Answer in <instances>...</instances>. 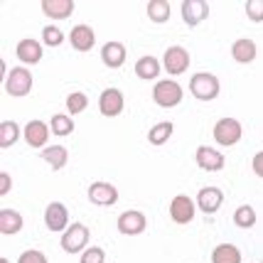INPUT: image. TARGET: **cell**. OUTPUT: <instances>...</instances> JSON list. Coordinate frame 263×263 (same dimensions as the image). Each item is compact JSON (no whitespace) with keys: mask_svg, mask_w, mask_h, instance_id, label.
I'll return each instance as SVG.
<instances>
[{"mask_svg":"<svg viewBox=\"0 0 263 263\" xmlns=\"http://www.w3.org/2000/svg\"><path fill=\"white\" fill-rule=\"evenodd\" d=\"M190 91L199 101H212V99H217V93H219V79L214 74L199 71V74H195L190 79Z\"/></svg>","mask_w":263,"mask_h":263,"instance_id":"1","label":"cell"},{"mask_svg":"<svg viewBox=\"0 0 263 263\" xmlns=\"http://www.w3.org/2000/svg\"><path fill=\"white\" fill-rule=\"evenodd\" d=\"M153 99L162 108H172V106H177V103L182 101V86L172 79L158 81L155 89H153Z\"/></svg>","mask_w":263,"mask_h":263,"instance_id":"2","label":"cell"},{"mask_svg":"<svg viewBox=\"0 0 263 263\" xmlns=\"http://www.w3.org/2000/svg\"><path fill=\"white\" fill-rule=\"evenodd\" d=\"M5 91L10 96H27L32 91V74L25 67H15L5 77Z\"/></svg>","mask_w":263,"mask_h":263,"instance_id":"3","label":"cell"},{"mask_svg":"<svg viewBox=\"0 0 263 263\" xmlns=\"http://www.w3.org/2000/svg\"><path fill=\"white\" fill-rule=\"evenodd\" d=\"M89 243V229L84 224H71L62 236V249L69 253H79Z\"/></svg>","mask_w":263,"mask_h":263,"instance_id":"4","label":"cell"},{"mask_svg":"<svg viewBox=\"0 0 263 263\" xmlns=\"http://www.w3.org/2000/svg\"><path fill=\"white\" fill-rule=\"evenodd\" d=\"M214 138L221 145H236L241 140V123L236 118H221L214 126Z\"/></svg>","mask_w":263,"mask_h":263,"instance_id":"5","label":"cell"},{"mask_svg":"<svg viewBox=\"0 0 263 263\" xmlns=\"http://www.w3.org/2000/svg\"><path fill=\"white\" fill-rule=\"evenodd\" d=\"M165 69L170 71L172 77H180L182 71H187V67H190V54H187V49L184 47H170L167 52H165Z\"/></svg>","mask_w":263,"mask_h":263,"instance_id":"6","label":"cell"},{"mask_svg":"<svg viewBox=\"0 0 263 263\" xmlns=\"http://www.w3.org/2000/svg\"><path fill=\"white\" fill-rule=\"evenodd\" d=\"M170 217L177 224H190L192 217H195V202L187 195H177L170 202Z\"/></svg>","mask_w":263,"mask_h":263,"instance_id":"7","label":"cell"},{"mask_svg":"<svg viewBox=\"0 0 263 263\" xmlns=\"http://www.w3.org/2000/svg\"><path fill=\"white\" fill-rule=\"evenodd\" d=\"M118 231H121V234H128V236L145 231V214L138 212V209H128V212H123V214L118 217Z\"/></svg>","mask_w":263,"mask_h":263,"instance_id":"8","label":"cell"},{"mask_svg":"<svg viewBox=\"0 0 263 263\" xmlns=\"http://www.w3.org/2000/svg\"><path fill=\"white\" fill-rule=\"evenodd\" d=\"M45 224L49 231H64L69 224V212L64 204H59V202H52V204L47 206L45 212Z\"/></svg>","mask_w":263,"mask_h":263,"instance_id":"9","label":"cell"},{"mask_svg":"<svg viewBox=\"0 0 263 263\" xmlns=\"http://www.w3.org/2000/svg\"><path fill=\"white\" fill-rule=\"evenodd\" d=\"M89 199L99 206H111L118 199V190L108 182H93L89 187Z\"/></svg>","mask_w":263,"mask_h":263,"instance_id":"10","label":"cell"},{"mask_svg":"<svg viewBox=\"0 0 263 263\" xmlns=\"http://www.w3.org/2000/svg\"><path fill=\"white\" fill-rule=\"evenodd\" d=\"M209 15V5L204 0H184L182 3V17L190 27H195Z\"/></svg>","mask_w":263,"mask_h":263,"instance_id":"11","label":"cell"},{"mask_svg":"<svg viewBox=\"0 0 263 263\" xmlns=\"http://www.w3.org/2000/svg\"><path fill=\"white\" fill-rule=\"evenodd\" d=\"M69 40H71V47L77 49V52H89L96 42V34L89 25H77V27H71V34H69Z\"/></svg>","mask_w":263,"mask_h":263,"instance_id":"12","label":"cell"},{"mask_svg":"<svg viewBox=\"0 0 263 263\" xmlns=\"http://www.w3.org/2000/svg\"><path fill=\"white\" fill-rule=\"evenodd\" d=\"M221 202H224V195H221V190H217V187H204L197 195V204H199V209L204 214H214L219 206H221Z\"/></svg>","mask_w":263,"mask_h":263,"instance_id":"13","label":"cell"},{"mask_svg":"<svg viewBox=\"0 0 263 263\" xmlns=\"http://www.w3.org/2000/svg\"><path fill=\"white\" fill-rule=\"evenodd\" d=\"M47 138H49V126L42 123V121H30V123L25 126V140H27V145L45 148Z\"/></svg>","mask_w":263,"mask_h":263,"instance_id":"14","label":"cell"},{"mask_svg":"<svg viewBox=\"0 0 263 263\" xmlns=\"http://www.w3.org/2000/svg\"><path fill=\"white\" fill-rule=\"evenodd\" d=\"M99 108L103 116H118L123 111V93L118 89H106L99 99Z\"/></svg>","mask_w":263,"mask_h":263,"instance_id":"15","label":"cell"},{"mask_svg":"<svg viewBox=\"0 0 263 263\" xmlns=\"http://www.w3.org/2000/svg\"><path fill=\"white\" fill-rule=\"evenodd\" d=\"M195 158H197V165H199L202 170H221V167H224V155L217 153L214 148H209V145L197 148Z\"/></svg>","mask_w":263,"mask_h":263,"instance_id":"16","label":"cell"},{"mask_svg":"<svg viewBox=\"0 0 263 263\" xmlns=\"http://www.w3.org/2000/svg\"><path fill=\"white\" fill-rule=\"evenodd\" d=\"M101 59H103V64L111 69L123 67V62H126V47L121 45V42H106L101 47Z\"/></svg>","mask_w":263,"mask_h":263,"instance_id":"17","label":"cell"},{"mask_svg":"<svg viewBox=\"0 0 263 263\" xmlns=\"http://www.w3.org/2000/svg\"><path fill=\"white\" fill-rule=\"evenodd\" d=\"M74 10V3L71 0H42V12L52 20H62V17H69Z\"/></svg>","mask_w":263,"mask_h":263,"instance_id":"18","label":"cell"},{"mask_svg":"<svg viewBox=\"0 0 263 263\" xmlns=\"http://www.w3.org/2000/svg\"><path fill=\"white\" fill-rule=\"evenodd\" d=\"M23 217H20V212H15V209H0V234H5V236H10V234H17V231L23 229Z\"/></svg>","mask_w":263,"mask_h":263,"instance_id":"19","label":"cell"},{"mask_svg":"<svg viewBox=\"0 0 263 263\" xmlns=\"http://www.w3.org/2000/svg\"><path fill=\"white\" fill-rule=\"evenodd\" d=\"M17 59L25 62V64H37L42 59V47L37 40H23L17 45Z\"/></svg>","mask_w":263,"mask_h":263,"instance_id":"20","label":"cell"},{"mask_svg":"<svg viewBox=\"0 0 263 263\" xmlns=\"http://www.w3.org/2000/svg\"><path fill=\"white\" fill-rule=\"evenodd\" d=\"M231 57L236 59L239 64H249L256 59V45H253V40H236L234 45H231Z\"/></svg>","mask_w":263,"mask_h":263,"instance_id":"21","label":"cell"},{"mask_svg":"<svg viewBox=\"0 0 263 263\" xmlns=\"http://www.w3.org/2000/svg\"><path fill=\"white\" fill-rule=\"evenodd\" d=\"M212 263H241V251L231 243H221L212 251Z\"/></svg>","mask_w":263,"mask_h":263,"instance_id":"22","label":"cell"},{"mask_svg":"<svg viewBox=\"0 0 263 263\" xmlns=\"http://www.w3.org/2000/svg\"><path fill=\"white\" fill-rule=\"evenodd\" d=\"M42 158L47 160V165H49V167L62 170V167L67 165L69 153H67V148H62V145H49V148L42 150Z\"/></svg>","mask_w":263,"mask_h":263,"instance_id":"23","label":"cell"},{"mask_svg":"<svg viewBox=\"0 0 263 263\" xmlns=\"http://www.w3.org/2000/svg\"><path fill=\"white\" fill-rule=\"evenodd\" d=\"M136 74L140 77V79H158V74H160V62H158L155 57H143V59H138Z\"/></svg>","mask_w":263,"mask_h":263,"instance_id":"24","label":"cell"},{"mask_svg":"<svg viewBox=\"0 0 263 263\" xmlns=\"http://www.w3.org/2000/svg\"><path fill=\"white\" fill-rule=\"evenodd\" d=\"M148 17L153 23H167L170 20V3L167 0H150L148 3Z\"/></svg>","mask_w":263,"mask_h":263,"instance_id":"25","label":"cell"},{"mask_svg":"<svg viewBox=\"0 0 263 263\" xmlns=\"http://www.w3.org/2000/svg\"><path fill=\"white\" fill-rule=\"evenodd\" d=\"M172 130H175V126H172L170 121H162V123L150 128L148 140L153 143V145H162V143H167V138L172 136Z\"/></svg>","mask_w":263,"mask_h":263,"instance_id":"26","label":"cell"},{"mask_svg":"<svg viewBox=\"0 0 263 263\" xmlns=\"http://www.w3.org/2000/svg\"><path fill=\"white\" fill-rule=\"evenodd\" d=\"M20 138V128L12 121H3L0 123V148H10L12 143Z\"/></svg>","mask_w":263,"mask_h":263,"instance_id":"27","label":"cell"},{"mask_svg":"<svg viewBox=\"0 0 263 263\" xmlns=\"http://www.w3.org/2000/svg\"><path fill=\"white\" fill-rule=\"evenodd\" d=\"M234 224L241 227V229H251L253 224H256V212H253V206H249V204L239 206V209L234 212Z\"/></svg>","mask_w":263,"mask_h":263,"instance_id":"28","label":"cell"},{"mask_svg":"<svg viewBox=\"0 0 263 263\" xmlns=\"http://www.w3.org/2000/svg\"><path fill=\"white\" fill-rule=\"evenodd\" d=\"M49 128H52V133H54V136H69V133L74 130V121H71L69 116H64V114H57V116H52Z\"/></svg>","mask_w":263,"mask_h":263,"instance_id":"29","label":"cell"},{"mask_svg":"<svg viewBox=\"0 0 263 263\" xmlns=\"http://www.w3.org/2000/svg\"><path fill=\"white\" fill-rule=\"evenodd\" d=\"M86 106H89V99H86V93H81V91L69 93V99H67V108H69V114H71V116L81 114V111H84Z\"/></svg>","mask_w":263,"mask_h":263,"instance_id":"30","label":"cell"},{"mask_svg":"<svg viewBox=\"0 0 263 263\" xmlns=\"http://www.w3.org/2000/svg\"><path fill=\"white\" fill-rule=\"evenodd\" d=\"M42 40H45V45L49 47H57L64 42V34H62V30L59 27H54V25H47L45 30H42Z\"/></svg>","mask_w":263,"mask_h":263,"instance_id":"31","label":"cell"},{"mask_svg":"<svg viewBox=\"0 0 263 263\" xmlns=\"http://www.w3.org/2000/svg\"><path fill=\"white\" fill-rule=\"evenodd\" d=\"M246 15H249V20H253V23H261L263 20V0H249V3H246Z\"/></svg>","mask_w":263,"mask_h":263,"instance_id":"32","label":"cell"},{"mask_svg":"<svg viewBox=\"0 0 263 263\" xmlns=\"http://www.w3.org/2000/svg\"><path fill=\"white\" fill-rule=\"evenodd\" d=\"M106 261V253L99 249V246H93V249H86L84 256H81V263H103Z\"/></svg>","mask_w":263,"mask_h":263,"instance_id":"33","label":"cell"},{"mask_svg":"<svg viewBox=\"0 0 263 263\" xmlns=\"http://www.w3.org/2000/svg\"><path fill=\"white\" fill-rule=\"evenodd\" d=\"M17 263H47V256L42 251H37V249H30L17 258Z\"/></svg>","mask_w":263,"mask_h":263,"instance_id":"34","label":"cell"},{"mask_svg":"<svg viewBox=\"0 0 263 263\" xmlns=\"http://www.w3.org/2000/svg\"><path fill=\"white\" fill-rule=\"evenodd\" d=\"M10 192V175L8 172H0V197Z\"/></svg>","mask_w":263,"mask_h":263,"instance_id":"35","label":"cell"},{"mask_svg":"<svg viewBox=\"0 0 263 263\" xmlns=\"http://www.w3.org/2000/svg\"><path fill=\"white\" fill-rule=\"evenodd\" d=\"M253 172H256L258 177H263V153H256V155H253Z\"/></svg>","mask_w":263,"mask_h":263,"instance_id":"36","label":"cell"},{"mask_svg":"<svg viewBox=\"0 0 263 263\" xmlns=\"http://www.w3.org/2000/svg\"><path fill=\"white\" fill-rule=\"evenodd\" d=\"M0 263H10V261H8V258H0Z\"/></svg>","mask_w":263,"mask_h":263,"instance_id":"37","label":"cell"}]
</instances>
